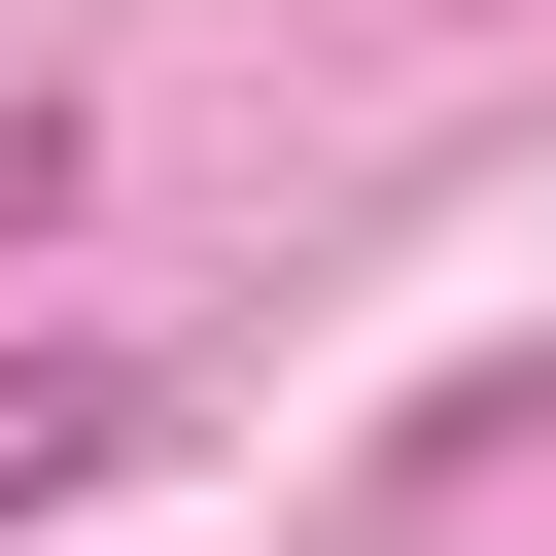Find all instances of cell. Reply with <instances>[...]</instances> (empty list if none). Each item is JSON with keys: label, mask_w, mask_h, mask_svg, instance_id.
Segmentation results:
<instances>
[{"label": "cell", "mask_w": 556, "mask_h": 556, "mask_svg": "<svg viewBox=\"0 0 556 556\" xmlns=\"http://www.w3.org/2000/svg\"><path fill=\"white\" fill-rule=\"evenodd\" d=\"M104 417H139V382H104V348H35V382H0V521H35V486H104Z\"/></svg>", "instance_id": "1"}]
</instances>
